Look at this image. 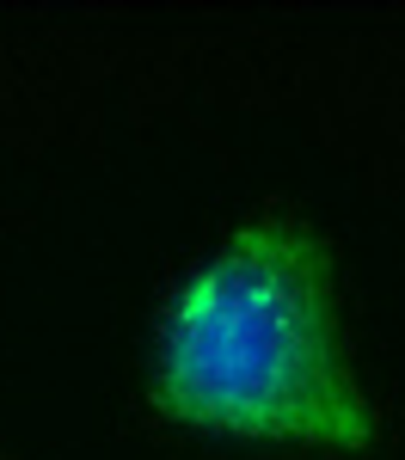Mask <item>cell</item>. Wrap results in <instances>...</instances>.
Listing matches in <instances>:
<instances>
[{
	"instance_id": "6da1fadb",
	"label": "cell",
	"mask_w": 405,
	"mask_h": 460,
	"mask_svg": "<svg viewBox=\"0 0 405 460\" xmlns=\"http://www.w3.org/2000/svg\"><path fill=\"white\" fill-rule=\"evenodd\" d=\"M147 399L160 418L240 442L363 455L381 436L326 234L295 209H258L166 301Z\"/></svg>"
}]
</instances>
